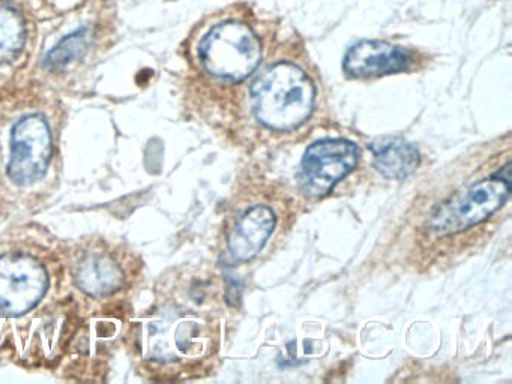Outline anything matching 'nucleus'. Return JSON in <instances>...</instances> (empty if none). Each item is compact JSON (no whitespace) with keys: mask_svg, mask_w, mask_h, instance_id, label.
Segmentation results:
<instances>
[{"mask_svg":"<svg viewBox=\"0 0 512 384\" xmlns=\"http://www.w3.org/2000/svg\"><path fill=\"white\" fill-rule=\"evenodd\" d=\"M251 96L254 113L263 125L287 131L308 119L316 90L298 66L278 63L254 81Z\"/></svg>","mask_w":512,"mask_h":384,"instance_id":"obj_1","label":"nucleus"},{"mask_svg":"<svg viewBox=\"0 0 512 384\" xmlns=\"http://www.w3.org/2000/svg\"><path fill=\"white\" fill-rule=\"evenodd\" d=\"M200 60L217 77L242 81L253 74L262 59L256 33L236 21L218 24L200 44Z\"/></svg>","mask_w":512,"mask_h":384,"instance_id":"obj_2","label":"nucleus"},{"mask_svg":"<svg viewBox=\"0 0 512 384\" xmlns=\"http://www.w3.org/2000/svg\"><path fill=\"white\" fill-rule=\"evenodd\" d=\"M509 192L511 185L505 180L497 177L481 180L445 201L431 216L430 228L437 236L467 230L500 209Z\"/></svg>","mask_w":512,"mask_h":384,"instance_id":"obj_3","label":"nucleus"},{"mask_svg":"<svg viewBox=\"0 0 512 384\" xmlns=\"http://www.w3.org/2000/svg\"><path fill=\"white\" fill-rule=\"evenodd\" d=\"M49 288V276L31 255L0 257V315L19 317L38 305Z\"/></svg>","mask_w":512,"mask_h":384,"instance_id":"obj_4","label":"nucleus"},{"mask_svg":"<svg viewBox=\"0 0 512 384\" xmlns=\"http://www.w3.org/2000/svg\"><path fill=\"white\" fill-rule=\"evenodd\" d=\"M52 158V135L41 116L20 120L11 137V159L8 174L17 185L26 186L46 174Z\"/></svg>","mask_w":512,"mask_h":384,"instance_id":"obj_5","label":"nucleus"},{"mask_svg":"<svg viewBox=\"0 0 512 384\" xmlns=\"http://www.w3.org/2000/svg\"><path fill=\"white\" fill-rule=\"evenodd\" d=\"M358 147L346 140L317 141L302 159V191L310 197L328 194L358 164Z\"/></svg>","mask_w":512,"mask_h":384,"instance_id":"obj_6","label":"nucleus"},{"mask_svg":"<svg viewBox=\"0 0 512 384\" xmlns=\"http://www.w3.org/2000/svg\"><path fill=\"white\" fill-rule=\"evenodd\" d=\"M410 57L403 48L382 41H362L344 57V69L355 77H377L403 71Z\"/></svg>","mask_w":512,"mask_h":384,"instance_id":"obj_7","label":"nucleus"},{"mask_svg":"<svg viewBox=\"0 0 512 384\" xmlns=\"http://www.w3.org/2000/svg\"><path fill=\"white\" fill-rule=\"evenodd\" d=\"M275 227V215L269 207L256 206L248 210L229 236V249L241 261L259 254Z\"/></svg>","mask_w":512,"mask_h":384,"instance_id":"obj_8","label":"nucleus"},{"mask_svg":"<svg viewBox=\"0 0 512 384\" xmlns=\"http://www.w3.org/2000/svg\"><path fill=\"white\" fill-rule=\"evenodd\" d=\"M77 285L92 296L115 293L122 285V270L107 255L91 254L77 264L74 273Z\"/></svg>","mask_w":512,"mask_h":384,"instance_id":"obj_9","label":"nucleus"},{"mask_svg":"<svg viewBox=\"0 0 512 384\" xmlns=\"http://www.w3.org/2000/svg\"><path fill=\"white\" fill-rule=\"evenodd\" d=\"M374 153V167L389 179H404L419 165V153L413 144L392 138L371 146Z\"/></svg>","mask_w":512,"mask_h":384,"instance_id":"obj_10","label":"nucleus"},{"mask_svg":"<svg viewBox=\"0 0 512 384\" xmlns=\"http://www.w3.org/2000/svg\"><path fill=\"white\" fill-rule=\"evenodd\" d=\"M26 26L20 12L0 3V63L11 62L25 47Z\"/></svg>","mask_w":512,"mask_h":384,"instance_id":"obj_11","label":"nucleus"},{"mask_svg":"<svg viewBox=\"0 0 512 384\" xmlns=\"http://www.w3.org/2000/svg\"><path fill=\"white\" fill-rule=\"evenodd\" d=\"M88 47V30L80 29L62 39L46 57V66L52 69L64 68L79 59Z\"/></svg>","mask_w":512,"mask_h":384,"instance_id":"obj_12","label":"nucleus"}]
</instances>
